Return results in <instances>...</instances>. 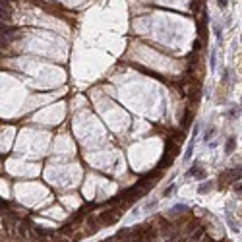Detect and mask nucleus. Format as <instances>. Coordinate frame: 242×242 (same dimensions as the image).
Returning a JSON list of instances; mask_svg holds the SVG:
<instances>
[{"mask_svg": "<svg viewBox=\"0 0 242 242\" xmlns=\"http://www.w3.org/2000/svg\"><path fill=\"white\" fill-rule=\"evenodd\" d=\"M211 190H213V182H211V180H207V182H202V184H200V188H198V192H200V194L211 192Z\"/></svg>", "mask_w": 242, "mask_h": 242, "instance_id": "nucleus-3", "label": "nucleus"}, {"mask_svg": "<svg viewBox=\"0 0 242 242\" xmlns=\"http://www.w3.org/2000/svg\"><path fill=\"white\" fill-rule=\"evenodd\" d=\"M213 134H215V128H209V132H207V134L203 136V137H205V142H207V140H211V137H213Z\"/></svg>", "mask_w": 242, "mask_h": 242, "instance_id": "nucleus-6", "label": "nucleus"}, {"mask_svg": "<svg viewBox=\"0 0 242 242\" xmlns=\"http://www.w3.org/2000/svg\"><path fill=\"white\" fill-rule=\"evenodd\" d=\"M188 176H196V178H203V176H205V172H203V169L200 167V163H196V167H192V169L188 170Z\"/></svg>", "mask_w": 242, "mask_h": 242, "instance_id": "nucleus-2", "label": "nucleus"}, {"mask_svg": "<svg viewBox=\"0 0 242 242\" xmlns=\"http://www.w3.org/2000/svg\"><path fill=\"white\" fill-rule=\"evenodd\" d=\"M234 143H236L234 136H230L229 140H227V149H225V151H227V153H233V149H234Z\"/></svg>", "mask_w": 242, "mask_h": 242, "instance_id": "nucleus-4", "label": "nucleus"}, {"mask_svg": "<svg viewBox=\"0 0 242 242\" xmlns=\"http://www.w3.org/2000/svg\"><path fill=\"white\" fill-rule=\"evenodd\" d=\"M10 18H12V8L6 0H0V21L10 24Z\"/></svg>", "mask_w": 242, "mask_h": 242, "instance_id": "nucleus-1", "label": "nucleus"}, {"mask_svg": "<svg viewBox=\"0 0 242 242\" xmlns=\"http://www.w3.org/2000/svg\"><path fill=\"white\" fill-rule=\"evenodd\" d=\"M175 188H176V186H175V184H172V186H169V188H167V190L163 192V198H169V196H170L172 192H175Z\"/></svg>", "mask_w": 242, "mask_h": 242, "instance_id": "nucleus-5", "label": "nucleus"}, {"mask_svg": "<svg viewBox=\"0 0 242 242\" xmlns=\"http://www.w3.org/2000/svg\"><path fill=\"white\" fill-rule=\"evenodd\" d=\"M217 4H219V8H227V4H229V0H217Z\"/></svg>", "mask_w": 242, "mask_h": 242, "instance_id": "nucleus-7", "label": "nucleus"}, {"mask_svg": "<svg viewBox=\"0 0 242 242\" xmlns=\"http://www.w3.org/2000/svg\"><path fill=\"white\" fill-rule=\"evenodd\" d=\"M211 70H215V52L211 54Z\"/></svg>", "mask_w": 242, "mask_h": 242, "instance_id": "nucleus-8", "label": "nucleus"}]
</instances>
